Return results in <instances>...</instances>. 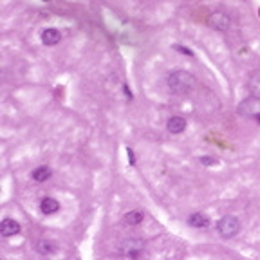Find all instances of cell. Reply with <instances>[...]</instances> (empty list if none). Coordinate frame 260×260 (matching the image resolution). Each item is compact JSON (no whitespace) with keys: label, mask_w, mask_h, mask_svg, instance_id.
Returning a JSON list of instances; mask_svg holds the SVG:
<instances>
[{"label":"cell","mask_w":260,"mask_h":260,"mask_svg":"<svg viewBox=\"0 0 260 260\" xmlns=\"http://www.w3.org/2000/svg\"><path fill=\"white\" fill-rule=\"evenodd\" d=\"M201 163L206 164V166H211V164H217V161H213L211 157H201Z\"/></svg>","instance_id":"obj_15"},{"label":"cell","mask_w":260,"mask_h":260,"mask_svg":"<svg viewBox=\"0 0 260 260\" xmlns=\"http://www.w3.org/2000/svg\"><path fill=\"white\" fill-rule=\"evenodd\" d=\"M209 26L219 31H226L230 27V18H228V15H224L222 11H215V13L209 15Z\"/></svg>","instance_id":"obj_4"},{"label":"cell","mask_w":260,"mask_h":260,"mask_svg":"<svg viewBox=\"0 0 260 260\" xmlns=\"http://www.w3.org/2000/svg\"><path fill=\"white\" fill-rule=\"evenodd\" d=\"M121 253H125L130 260H136L141 255V242L139 240H130L121 248Z\"/></svg>","instance_id":"obj_6"},{"label":"cell","mask_w":260,"mask_h":260,"mask_svg":"<svg viewBox=\"0 0 260 260\" xmlns=\"http://www.w3.org/2000/svg\"><path fill=\"white\" fill-rule=\"evenodd\" d=\"M175 49L181 52H184V54H188V56H194V52L190 51V49H186V47H181V46H175Z\"/></svg>","instance_id":"obj_16"},{"label":"cell","mask_w":260,"mask_h":260,"mask_svg":"<svg viewBox=\"0 0 260 260\" xmlns=\"http://www.w3.org/2000/svg\"><path fill=\"white\" fill-rule=\"evenodd\" d=\"M127 152H128V157H130V159H128V161H130V164H134V163H136V159H134V152H132V150H130V148H128Z\"/></svg>","instance_id":"obj_17"},{"label":"cell","mask_w":260,"mask_h":260,"mask_svg":"<svg viewBox=\"0 0 260 260\" xmlns=\"http://www.w3.org/2000/svg\"><path fill=\"white\" fill-rule=\"evenodd\" d=\"M143 217H145V215L141 213V211H138V209H134V211H128V213L125 215V222H127L128 226L141 224V222H143Z\"/></svg>","instance_id":"obj_14"},{"label":"cell","mask_w":260,"mask_h":260,"mask_svg":"<svg viewBox=\"0 0 260 260\" xmlns=\"http://www.w3.org/2000/svg\"><path fill=\"white\" fill-rule=\"evenodd\" d=\"M188 224L192 226V228H208L209 219L204 213H194L188 217Z\"/></svg>","instance_id":"obj_10"},{"label":"cell","mask_w":260,"mask_h":260,"mask_svg":"<svg viewBox=\"0 0 260 260\" xmlns=\"http://www.w3.org/2000/svg\"><path fill=\"white\" fill-rule=\"evenodd\" d=\"M195 85V78L186 71H175L168 76V87L173 94H184L192 91Z\"/></svg>","instance_id":"obj_1"},{"label":"cell","mask_w":260,"mask_h":260,"mask_svg":"<svg viewBox=\"0 0 260 260\" xmlns=\"http://www.w3.org/2000/svg\"><path fill=\"white\" fill-rule=\"evenodd\" d=\"M36 251L40 253V255H52L54 251H56V244L51 242V240H38V244H36Z\"/></svg>","instance_id":"obj_11"},{"label":"cell","mask_w":260,"mask_h":260,"mask_svg":"<svg viewBox=\"0 0 260 260\" xmlns=\"http://www.w3.org/2000/svg\"><path fill=\"white\" fill-rule=\"evenodd\" d=\"M248 89H250L251 96L260 98V71H257L255 74L250 78V82H248Z\"/></svg>","instance_id":"obj_13"},{"label":"cell","mask_w":260,"mask_h":260,"mask_svg":"<svg viewBox=\"0 0 260 260\" xmlns=\"http://www.w3.org/2000/svg\"><path fill=\"white\" fill-rule=\"evenodd\" d=\"M20 231V224L13 219H4L2 220V224H0V233L4 235V237H13Z\"/></svg>","instance_id":"obj_7"},{"label":"cell","mask_w":260,"mask_h":260,"mask_svg":"<svg viewBox=\"0 0 260 260\" xmlns=\"http://www.w3.org/2000/svg\"><path fill=\"white\" fill-rule=\"evenodd\" d=\"M40 209L44 215H52L60 209V203L56 199H52V197H44L40 203Z\"/></svg>","instance_id":"obj_8"},{"label":"cell","mask_w":260,"mask_h":260,"mask_svg":"<svg viewBox=\"0 0 260 260\" xmlns=\"http://www.w3.org/2000/svg\"><path fill=\"white\" fill-rule=\"evenodd\" d=\"M239 114L240 116L259 119L260 117V98H255V96L246 98L244 102L239 105Z\"/></svg>","instance_id":"obj_3"},{"label":"cell","mask_w":260,"mask_h":260,"mask_svg":"<svg viewBox=\"0 0 260 260\" xmlns=\"http://www.w3.org/2000/svg\"><path fill=\"white\" fill-rule=\"evenodd\" d=\"M40 38H42V44H44V46L52 47L61 40V35H60V31L54 29V27H47V29L42 31Z\"/></svg>","instance_id":"obj_5"},{"label":"cell","mask_w":260,"mask_h":260,"mask_svg":"<svg viewBox=\"0 0 260 260\" xmlns=\"http://www.w3.org/2000/svg\"><path fill=\"white\" fill-rule=\"evenodd\" d=\"M257 121H259V123H260V117H259V119H257Z\"/></svg>","instance_id":"obj_18"},{"label":"cell","mask_w":260,"mask_h":260,"mask_svg":"<svg viewBox=\"0 0 260 260\" xmlns=\"http://www.w3.org/2000/svg\"><path fill=\"white\" fill-rule=\"evenodd\" d=\"M217 231H219L220 237L224 239H231L240 231V222L237 217H231V215H226L217 222Z\"/></svg>","instance_id":"obj_2"},{"label":"cell","mask_w":260,"mask_h":260,"mask_svg":"<svg viewBox=\"0 0 260 260\" xmlns=\"http://www.w3.org/2000/svg\"><path fill=\"white\" fill-rule=\"evenodd\" d=\"M166 128H168V132L172 134H181L186 128V119L184 117H179V116H173L168 119L166 123Z\"/></svg>","instance_id":"obj_9"},{"label":"cell","mask_w":260,"mask_h":260,"mask_svg":"<svg viewBox=\"0 0 260 260\" xmlns=\"http://www.w3.org/2000/svg\"><path fill=\"white\" fill-rule=\"evenodd\" d=\"M51 175H52V172L49 166H38V168H35L33 173H31V177L35 179L36 183H44V181H47Z\"/></svg>","instance_id":"obj_12"}]
</instances>
